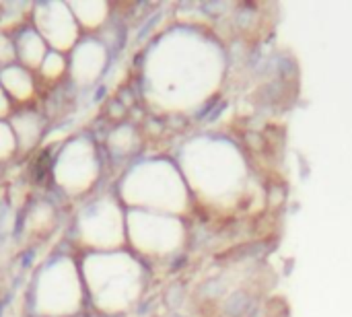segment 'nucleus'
<instances>
[]
</instances>
